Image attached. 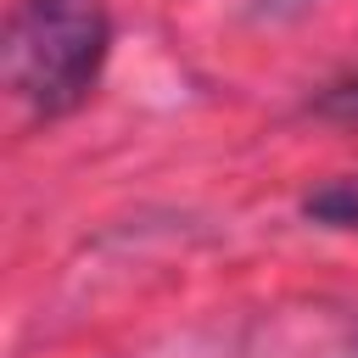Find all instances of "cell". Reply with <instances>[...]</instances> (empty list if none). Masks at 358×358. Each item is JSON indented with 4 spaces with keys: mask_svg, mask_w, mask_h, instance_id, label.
<instances>
[{
    "mask_svg": "<svg viewBox=\"0 0 358 358\" xmlns=\"http://www.w3.org/2000/svg\"><path fill=\"white\" fill-rule=\"evenodd\" d=\"M112 56L106 0H17L6 17V84L34 117L78 112Z\"/></svg>",
    "mask_w": 358,
    "mask_h": 358,
    "instance_id": "6da1fadb",
    "label": "cell"
},
{
    "mask_svg": "<svg viewBox=\"0 0 358 358\" xmlns=\"http://www.w3.org/2000/svg\"><path fill=\"white\" fill-rule=\"evenodd\" d=\"M319 117H336V123H358V73L352 78H336V84H324L313 101H308Z\"/></svg>",
    "mask_w": 358,
    "mask_h": 358,
    "instance_id": "3957f363",
    "label": "cell"
},
{
    "mask_svg": "<svg viewBox=\"0 0 358 358\" xmlns=\"http://www.w3.org/2000/svg\"><path fill=\"white\" fill-rule=\"evenodd\" d=\"M268 6H280V11H296V6H308V0H268Z\"/></svg>",
    "mask_w": 358,
    "mask_h": 358,
    "instance_id": "277c9868",
    "label": "cell"
},
{
    "mask_svg": "<svg viewBox=\"0 0 358 358\" xmlns=\"http://www.w3.org/2000/svg\"><path fill=\"white\" fill-rule=\"evenodd\" d=\"M302 218L319 229H358V173L324 179L302 196Z\"/></svg>",
    "mask_w": 358,
    "mask_h": 358,
    "instance_id": "7a4b0ae2",
    "label": "cell"
}]
</instances>
